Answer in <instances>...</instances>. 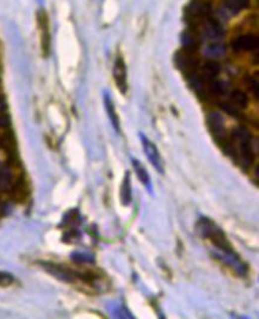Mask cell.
<instances>
[{"label":"cell","instance_id":"30bf717a","mask_svg":"<svg viewBox=\"0 0 259 319\" xmlns=\"http://www.w3.org/2000/svg\"><path fill=\"white\" fill-rule=\"evenodd\" d=\"M104 101H105V108H106L107 115H109V118H110V121H111L113 128L116 129V132L120 133V121H118L117 115H116L115 106H113V104L111 102V98H110L109 95H105Z\"/></svg>","mask_w":259,"mask_h":319},{"label":"cell","instance_id":"7402d4cb","mask_svg":"<svg viewBox=\"0 0 259 319\" xmlns=\"http://www.w3.org/2000/svg\"><path fill=\"white\" fill-rule=\"evenodd\" d=\"M12 281V276L10 275L4 274V272H0V285H5V283H10Z\"/></svg>","mask_w":259,"mask_h":319},{"label":"cell","instance_id":"8fae6325","mask_svg":"<svg viewBox=\"0 0 259 319\" xmlns=\"http://www.w3.org/2000/svg\"><path fill=\"white\" fill-rule=\"evenodd\" d=\"M226 48L225 46L221 45L219 42H215L209 45L208 47L205 49V55L206 56L210 57V59H219V57L222 56L225 54Z\"/></svg>","mask_w":259,"mask_h":319},{"label":"cell","instance_id":"277c9868","mask_svg":"<svg viewBox=\"0 0 259 319\" xmlns=\"http://www.w3.org/2000/svg\"><path fill=\"white\" fill-rule=\"evenodd\" d=\"M208 126L217 143L225 141V121L219 112H211L208 116Z\"/></svg>","mask_w":259,"mask_h":319},{"label":"cell","instance_id":"ac0fdd59","mask_svg":"<svg viewBox=\"0 0 259 319\" xmlns=\"http://www.w3.org/2000/svg\"><path fill=\"white\" fill-rule=\"evenodd\" d=\"M211 90H213V92H215L216 95H223L227 91V85L226 83L216 80V82L211 84Z\"/></svg>","mask_w":259,"mask_h":319},{"label":"cell","instance_id":"603a6c76","mask_svg":"<svg viewBox=\"0 0 259 319\" xmlns=\"http://www.w3.org/2000/svg\"><path fill=\"white\" fill-rule=\"evenodd\" d=\"M5 110H6V102H5L4 97H1V96H0V114H1V112H4Z\"/></svg>","mask_w":259,"mask_h":319},{"label":"cell","instance_id":"9c48e42d","mask_svg":"<svg viewBox=\"0 0 259 319\" xmlns=\"http://www.w3.org/2000/svg\"><path fill=\"white\" fill-rule=\"evenodd\" d=\"M133 166H134V169H135V171H136V175H138L140 182H141V183L144 184L145 187L148 188V190L152 191V183H151L150 175L147 173V171L144 167V165L140 163L139 160H135V159H133Z\"/></svg>","mask_w":259,"mask_h":319},{"label":"cell","instance_id":"e0dca14e","mask_svg":"<svg viewBox=\"0 0 259 319\" xmlns=\"http://www.w3.org/2000/svg\"><path fill=\"white\" fill-rule=\"evenodd\" d=\"M182 42H183V46H184L186 49H194L197 46L196 39H195L193 35H190L188 33L183 35Z\"/></svg>","mask_w":259,"mask_h":319},{"label":"cell","instance_id":"2e32d148","mask_svg":"<svg viewBox=\"0 0 259 319\" xmlns=\"http://www.w3.org/2000/svg\"><path fill=\"white\" fill-rule=\"evenodd\" d=\"M232 100L234 104H237L238 106H241V108L246 106L247 103H249L247 96L243 91H240V90H235V91L232 92Z\"/></svg>","mask_w":259,"mask_h":319},{"label":"cell","instance_id":"8992f818","mask_svg":"<svg viewBox=\"0 0 259 319\" xmlns=\"http://www.w3.org/2000/svg\"><path fill=\"white\" fill-rule=\"evenodd\" d=\"M232 46L235 51H256L259 46V40L256 35H243L235 39Z\"/></svg>","mask_w":259,"mask_h":319},{"label":"cell","instance_id":"52a82bcc","mask_svg":"<svg viewBox=\"0 0 259 319\" xmlns=\"http://www.w3.org/2000/svg\"><path fill=\"white\" fill-rule=\"evenodd\" d=\"M211 11V6L209 2L200 1V0H194L189 6V12L193 16H208Z\"/></svg>","mask_w":259,"mask_h":319},{"label":"cell","instance_id":"7c38bea8","mask_svg":"<svg viewBox=\"0 0 259 319\" xmlns=\"http://www.w3.org/2000/svg\"><path fill=\"white\" fill-rule=\"evenodd\" d=\"M206 33L210 40H220L222 37V29L220 24L215 21H208L206 24Z\"/></svg>","mask_w":259,"mask_h":319},{"label":"cell","instance_id":"9a60e30c","mask_svg":"<svg viewBox=\"0 0 259 319\" xmlns=\"http://www.w3.org/2000/svg\"><path fill=\"white\" fill-rule=\"evenodd\" d=\"M250 0H227V7L231 10L232 13L239 12L244 7L249 5Z\"/></svg>","mask_w":259,"mask_h":319},{"label":"cell","instance_id":"ffe728a7","mask_svg":"<svg viewBox=\"0 0 259 319\" xmlns=\"http://www.w3.org/2000/svg\"><path fill=\"white\" fill-rule=\"evenodd\" d=\"M249 86H250V90L253 92V95H255V97L257 98L259 97V86H258V82L256 79H250L249 80Z\"/></svg>","mask_w":259,"mask_h":319},{"label":"cell","instance_id":"6da1fadb","mask_svg":"<svg viewBox=\"0 0 259 319\" xmlns=\"http://www.w3.org/2000/svg\"><path fill=\"white\" fill-rule=\"evenodd\" d=\"M197 231L200 232L202 237L209 238L211 240L215 248L219 250V252H216L217 257L225 256V255H229L234 252L231 244H229L228 239H227L226 234L211 220L207 219V217H202L197 222Z\"/></svg>","mask_w":259,"mask_h":319},{"label":"cell","instance_id":"7a4b0ae2","mask_svg":"<svg viewBox=\"0 0 259 319\" xmlns=\"http://www.w3.org/2000/svg\"><path fill=\"white\" fill-rule=\"evenodd\" d=\"M233 138L239 144L240 156L244 167H249L253 161V149L251 144V134L245 127H238L233 133Z\"/></svg>","mask_w":259,"mask_h":319},{"label":"cell","instance_id":"d6986e66","mask_svg":"<svg viewBox=\"0 0 259 319\" xmlns=\"http://www.w3.org/2000/svg\"><path fill=\"white\" fill-rule=\"evenodd\" d=\"M237 106H233V104H229V103H221V108L225 110L226 112H228V114H231L232 116H238L239 114V111H238V109L235 108Z\"/></svg>","mask_w":259,"mask_h":319},{"label":"cell","instance_id":"44dd1931","mask_svg":"<svg viewBox=\"0 0 259 319\" xmlns=\"http://www.w3.org/2000/svg\"><path fill=\"white\" fill-rule=\"evenodd\" d=\"M10 126V117L7 115L0 114V128H6Z\"/></svg>","mask_w":259,"mask_h":319},{"label":"cell","instance_id":"4fadbf2b","mask_svg":"<svg viewBox=\"0 0 259 319\" xmlns=\"http://www.w3.org/2000/svg\"><path fill=\"white\" fill-rule=\"evenodd\" d=\"M220 73V66L219 63L214 62V61H209L207 62L203 67V80H208V79H214L217 74Z\"/></svg>","mask_w":259,"mask_h":319},{"label":"cell","instance_id":"5bb4252c","mask_svg":"<svg viewBox=\"0 0 259 319\" xmlns=\"http://www.w3.org/2000/svg\"><path fill=\"white\" fill-rule=\"evenodd\" d=\"M12 185V175L6 166H0V189L7 190Z\"/></svg>","mask_w":259,"mask_h":319},{"label":"cell","instance_id":"3957f363","mask_svg":"<svg viewBox=\"0 0 259 319\" xmlns=\"http://www.w3.org/2000/svg\"><path fill=\"white\" fill-rule=\"evenodd\" d=\"M141 143L142 147H144L145 155L150 160V163L153 165L154 169H156L160 173H164V166H162L161 163V157L159 155V151L154 146V144L150 139H147L146 136L141 134Z\"/></svg>","mask_w":259,"mask_h":319},{"label":"cell","instance_id":"ba28073f","mask_svg":"<svg viewBox=\"0 0 259 319\" xmlns=\"http://www.w3.org/2000/svg\"><path fill=\"white\" fill-rule=\"evenodd\" d=\"M121 201L123 206H129L132 204V184H130V175L126 173L123 179V183L121 187Z\"/></svg>","mask_w":259,"mask_h":319},{"label":"cell","instance_id":"5b68a950","mask_svg":"<svg viewBox=\"0 0 259 319\" xmlns=\"http://www.w3.org/2000/svg\"><path fill=\"white\" fill-rule=\"evenodd\" d=\"M113 78L117 88L121 90L122 94H126L127 91V68L126 63H124L123 59L121 56H118L116 59L115 65H113Z\"/></svg>","mask_w":259,"mask_h":319}]
</instances>
